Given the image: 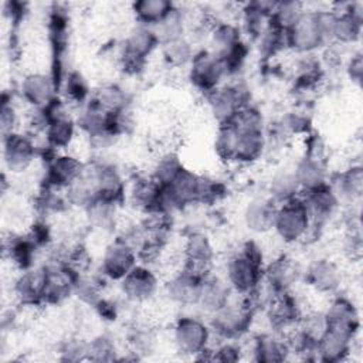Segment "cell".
Instances as JSON below:
<instances>
[{
	"mask_svg": "<svg viewBox=\"0 0 363 363\" xmlns=\"http://www.w3.org/2000/svg\"><path fill=\"white\" fill-rule=\"evenodd\" d=\"M211 329L199 318L182 316L174 325V343L186 354H203L208 347Z\"/></svg>",
	"mask_w": 363,
	"mask_h": 363,
	"instance_id": "10",
	"label": "cell"
},
{
	"mask_svg": "<svg viewBox=\"0 0 363 363\" xmlns=\"http://www.w3.org/2000/svg\"><path fill=\"white\" fill-rule=\"evenodd\" d=\"M294 174L301 187V193L328 183L325 162L303 156L294 167Z\"/></svg>",
	"mask_w": 363,
	"mask_h": 363,
	"instance_id": "25",
	"label": "cell"
},
{
	"mask_svg": "<svg viewBox=\"0 0 363 363\" xmlns=\"http://www.w3.org/2000/svg\"><path fill=\"white\" fill-rule=\"evenodd\" d=\"M231 295L233 291L224 278L207 272L201 281L196 306L213 315L230 301Z\"/></svg>",
	"mask_w": 363,
	"mask_h": 363,
	"instance_id": "19",
	"label": "cell"
},
{
	"mask_svg": "<svg viewBox=\"0 0 363 363\" xmlns=\"http://www.w3.org/2000/svg\"><path fill=\"white\" fill-rule=\"evenodd\" d=\"M86 163L72 155L57 153L45 163V176L43 186L67 190L85 170Z\"/></svg>",
	"mask_w": 363,
	"mask_h": 363,
	"instance_id": "13",
	"label": "cell"
},
{
	"mask_svg": "<svg viewBox=\"0 0 363 363\" xmlns=\"http://www.w3.org/2000/svg\"><path fill=\"white\" fill-rule=\"evenodd\" d=\"M0 122H1L3 136L9 135L11 132H16L17 112H16V108H14L11 99L7 101L4 95H3V104H1V118H0Z\"/></svg>",
	"mask_w": 363,
	"mask_h": 363,
	"instance_id": "41",
	"label": "cell"
},
{
	"mask_svg": "<svg viewBox=\"0 0 363 363\" xmlns=\"http://www.w3.org/2000/svg\"><path fill=\"white\" fill-rule=\"evenodd\" d=\"M184 166L182 163V160L179 159V156L176 153H166L163 155L155 169H153V173L150 174L160 186H166L169 184L179 173L180 170H183Z\"/></svg>",
	"mask_w": 363,
	"mask_h": 363,
	"instance_id": "38",
	"label": "cell"
},
{
	"mask_svg": "<svg viewBox=\"0 0 363 363\" xmlns=\"http://www.w3.org/2000/svg\"><path fill=\"white\" fill-rule=\"evenodd\" d=\"M210 112L218 125L231 122L237 113L245 108L250 99V91L242 84H223L206 95Z\"/></svg>",
	"mask_w": 363,
	"mask_h": 363,
	"instance_id": "6",
	"label": "cell"
},
{
	"mask_svg": "<svg viewBox=\"0 0 363 363\" xmlns=\"http://www.w3.org/2000/svg\"><path fill=\"white\" fill-rule=\"evenodd\" d=\"M332 11L335 13L332 41L340 44H353L359 41L363 27V4L345 3Z\"/></svg>",
	"mask_w": 363,
	"mask_h": 363,
	"instance_id": "12",
	"label": "cell"
},
{
	"mask_svg": "<svg viewBox=\"0 0 363 363\" xmlns=\"http://www.w3.org/2000/svg\"><path fill=\"white\" fill-rule=\"evenodd\" d=\"M306 282L320 294H333L342 282L340 269L335 262L326 258L315 259L305 272Z\"/></svg>",
	"mask_w": 363,
	"mask_h": 363,
	"instance_id": "21",
	"label": "cell"
},
{
	"mask_svg": "<svg viewBox=\"0 0 363 363\" xmlns=\"http://www.w3.org/2000/svg\"><path fill=\"white\" fill-rule=\"evenodd\" d=\"M115 343L106 336L94 339L91 343H88L86 349V354L92 360H112L115 359Z\"/></svg>",
	"mask_w": 363,
	"mask_h": 363,
	"instance_id": "40",
	"label": "cell"
},
{
	"mask_svg": "<svg viewBox=\"0 0 363 363\" xmlns=\"http://www.w3.org/2000/svg\"><path fill=\"white\" fill-rule=\"evenodd\" d=\"M278 204L269 197H258L248 203L244 211V221L248 230L254 233H268L274 230Z\"/></svg>",
	"mask_w": 363,
	"mask_h": 363,
	"instance_id": "22",
	"label": "cell"
},
{
	"mask_svg": "<svg viewBox=\"0 0 363 363\" xmlns=\"http://www.w3.org/2000/svg\"><path fill=\"white\" fill-rule=\"evenodd\" d=\"M330 186L333 187L339 199H347V200L359 199L363 189L362 167L359 164L347 167L346 170L337 174L336 182L332 183Z\"/></svg>",
	"mask_w": 363,
	"mask_h": 363,
	"instance_id": "30",
	"label": "cell"
},
{
	"mask_svg": "<svg viewBox=\"0 0 363 363\" xmlns=\"http://www.w3.org/2000/svg\"><path fill=\"white\" fill-rule=\"evenodd\" d=\"M118 203L95 197L84 210L86 214L88 224L101 231H111L116 225Z\"/></svg>",
	"mask_w": 363,
	"mask_h": 363,
	"instance_id": "26",
	"label": "cell"
},
{
	"mask_svg": "<svg viewBox=\"0 0 363 363\" xmlns=\"http://www.w3.org/2000/svg\"><path fill=\"white\" fill-rule=\"evenodd\" d=\"M274 230L288 244L305 240L309 231H312L311 217L301 194L278 204Z\"/></svg>",
	"mask_w": 363,
	"mask_h": 363,
	"instance_id": "4",
	"label": "cell"
},
{
	"mask_svg": "<svg viewBox=\"0 0 363 363\" xmlns=\"http://www.w3.org/2000/svg\"><path fill=\"white\" fill-rule=\"evenodd\" d=\"M264 254L254 241H247L228 258L225 264V281L235 295H251L264 275Z\"/></svg>",
	"mask_w": 363,
	"mask_h": 363,
	"instance_id": "2",
	"label": "cell"
},
{
	"mask_svg": "<svg viewBox=\"0 0 363 363\" xmlns=\"http://www.w3.org/2000/svg\"><path fill=\"white\" fill-rule=\"evenodd\" d=\"M210 40V51L214 52L217 57H223L242 41V31L238 26L233 23L218 21L211 27Z\"/></svg>",
	"mask_w": 363,
	"mask_h": 363,
	"instance_id": "27",
	"label": "cell"
},
{
	"mask_svg": "<svg viewBox=\"0 0 363 363\" xmlns=\"http://www.w3.org/2000/svg\"><path fill=\"white\" fill-rule=\"evenodd\" d=\"M326 316V329L343 333L349 337H354L359 329V312L352 301L343 296L335 298L328 311Z\"/></svg>",
	"mask_w": 363,
	"mask_h": 363,
	"instance_id": "18",
	"label": "cell"
},
{
	"mask_svg": "<svg viewBox=\"0 0 363 363\" xmlns=\"http://www.w3.org/2000/svg\"><path fill=\"white\" fill-rule=\"evenodd\" d=\"M237 145V128L233 122L218 125V130L214 140V149L221 160L233 162Z\"/></svg>",
	"mask_w": 363,
	"mask_h": 363,
	"instance_id": "36",
	"label": "cell"
},
{
	"mask_svg": "<svg viewBox=\"0 0 363 363\" xmlns=\"http://www.w3.org/2000/svg\"><path fill=\"white\" fill-rule=\"evenodd\" d=\"M227 69L220 57L210 50L196 52L190 61V79L193 85L206 95L223 85Z\"/></svg>",
	"mask_w": 363,
	"mask_h": 363,
	"instance_id": "7",
	"label": "cell"
},
{
	"mask_svg": "<svg viewBox=\"0 0 363 363\" xmlns=\"http://www.w3.org/2000/svg\"><path fill=\"white\" fill-rule=\"evenodd\" d=\"M207 272H200L183 265L166 282V294L169 299L179 305H196L201 281Z\"/></svg>",
	"mask_w": 363,
	"mask_h": 363,
	"instance_id": "14",
	"label": "cell"
},
{
	"mask_svg": "<svg viewBox=\"0 0 363 363\" xmlns=\"http://www.w3.org/2000/svg\"><path fill=\"white\" fill-rule=\"evenodd\" d=\"M57 84L51 74L31 72L24 77L20 85L21 98L31 106L44 108L48 105L57 95Z\"/></svg>",
	"mask_w": 363,
	"mask_h": 363,
	"instance_id": "16",
	"label": "cell"
},
{
	"mask_svg": "<svg viewBox=\"0 0 363 363\" xmlns=\"http://www.w3.org/2000/svg\"><path fill=\"white\" fill-rule=\"evenodd\" d=\"M91 99L105 112L115 113L126 111L129 106V96L123 88L116 84H105L99 86Z\"/></svg>",
	"mask_w": 363,
	"mask_h": 363,
	"instance_id": "29",
	"label": "cell"
},
{
	"mask_svg": "<svg viewBox=\"0 0 363 363\" xmlns=\"http://www.w3.org/2000/svg\"><path fill=\"white\" fill-rule=\"evenodd\" d=\"M119 282L123 296L132 302L150 299L159 288L156 274L145 264H136Z\"/></svg>",
	"mask_w": 363,
	"mask_h": 363,
	"instance_id": "15",
	"label": "cell"
},
{
	"mask_svg": "<svg viewBox=\"0 0 363 363\" xmlns=\"http://www.w3.org/2000/svg\"><path fill=\"white\" fill-rule=\"evenodd\" d=\"M61 86L64 88V99L67 104L85 105L92 95L85 77L78 71H69Z\"/></svg>",
	"mask_w": 363,
	"mask_h": 363,
	"instance_id": "33",
	"label": "cell"
},
{
	"mask_svg": "<svg viewBox=\"0 0 363 363\" xmlns=\"http://www.w3.org/2000/svg\"><path fill=\"white\" fill-rule=\"evenodd\" d=\"M268 196L277 203L281 204L301 194V187L296 182L294 170H282L277 173L269 183Z\"/></svg>",
	"mask_w": 363,
	"mask_h": 363,
	"instance_id": "31",
	"label": "cell"
},
{
	"mask_svg": "<svg viewBox=\"0 0 363 363\" xmlns=\"http://www.w3.org/2000/svg\"><path fill=\"white\" fill-rule=\"evenodd\" d=\"M38 153L31 135L16 130L3 136V159L7 170L11 173L27 170Z\"/></svg>",
	"mask_w": 363,
	"mask_h": 363,
	"instance_id": "8",
	"label": "cell"
},
{
	"mask_svg": "<svg viewBox=\"0 0 363 363\" xmlns=\"http://www.w3.org/2000/svg\"><path fill=\"white\" fill-rule=\"evenodd\" d=\"M257 43H258L259 52L265 58L274 57L281 50L288 48L286 31H284L282 28H279V27H277V26L269 23L268 27L264 30V33L258 37Z\"/></svg>",
	"mask_w": 363,
	"mask_h": 363,
	"instance_id": "35",
	"label": "cell"
},
{
	"mask_svg": "<svg viewBox=\"0 0 363 363\" xmlns=\"http://www.w3.org/2000/svg\"><path fill=\"white\" fill-rule=\"evenodd\" d=\"M309 217L312 223V230L322 227L325 223H328L336 213L340 199L330 186V183H325L319 187H315L312 190L301 193Z\"/></svg>",
	"mask_w": 363,
	"mask_h": 363,
	"instance_id": "11",
	"label": "cell"
},
{
	"mask_svg": "<svg viewBox=\"0 0 363 363\" xmlns=\"http://www.w3.org/2000/svg\"><path fill=\"white\" fill-rule=\"evenodd\" d=\"M303 13L302 3L298 1H275L269 23L286 31Z\"/></svg>",
	"mask_w": 363,
	"mask_h": 363,
	"instance_id": "37",
	"label": "cell"
},
{
	"mask_svg": "<svg viewBox=\"0 0 363 363\" xmlns=\"http://www.w3.org/2000/svg\"><path fill=\"white\" fill-rule=\"evenodd\" d=\"M346 71L347 75L350 78V81L360 84L362 81V75H363V62H362V54H356L353 57L349 58L347 65H346Z\"/></svg>",
	"mask_w": 363,
	"mask_h": 363,
	"instance_id": "42",
	"label": "cell"
},
{
	"mask_svg": "<svg viewBox=\"0 0 363 363\" xmlns=\"http://www.w3.org/2000/svg\"><path fill=\"white\" fill-rule=\"evenodd\" d=\"M184 13L180 11V9L174 4L170 13L156 27H153L160 40V45L167 41L184 37Z\"/></svg>",
	"mask_w": 363,
	"mask_h": 363,
	"instance_id": "34",
	"label": "cell"
},
{
	"mask_svg": "<svg viewBox=\"0 0 363 363\" xmlns=\"http://www.w3.org/2000/svg\"><path fill=\"white\" fill-rule=\"evenodd\" d=\"M174 7V3L169 0H140L132 3V11L138 24L156 27Z\"/></svg>",
	"mask_w": 363,
	"mask_h": 363,
	"instance_id": "28",
	"label": "cell"
},
{
	"mask_svg": "<svg viewBox=\"0 0 363 363\" xmlns=\"http://www.w3.org/2000/svg\"><path fill=\"white\" fill-rule=\"evenodd\" d=\"M289 352H291L289 343L272 335L259 336L254 343V353L257 356V360H262V362L284 360L285 354Z\"/></svg>",
	"mask_w": 363,
	"mask_h": 363,
	"instance_id": "32",
	"label": "cell"
},
{
	"mask_svg": "<svg viewBox=\"0 0 363 363\" xmlns=\"http://www.w3.org/2000/svg\"><path fill=\"white\" fill-rule=\"evenodd\" d=\"M94 308L96 309V312H98L104 319H108V320H115V319H116L118 308H116V305H115L112 301L101 298V299L94 305Z\"/></svg>",
	"mask_w": 363,
	"mask_h": 363,
	"instance_id": "43",
	"label": "cell"
},
{
	"mask_svg": "<svg viewBox=\"0 0 363 363\" xmlns=\"http://www.w3.org/2000/svg\"><path fill=\"white\" fill-rule=\"evenodd\" d=\"M138 259L136 248L119 237L105 248L101 274L106 279L121 281L138 264Z\"/></svg>",
	"mask_w": 363,
	"mask_h": 363,
	"instance_id": "9",
	"label": "cell"
},
{
	"mask_svg": "<svg viewBox=\"0 0 363 363\" xmlns=\"http://www.w3.org/2000/svg\"><path fill=\"white\" fill-rule=\"evenodd\" d=\"M3 247H4V254H7L11 262L21 271H26L34 267L35 254L40 247L30 237V234L10 235V238L3 242Z\"/></svg>",
	"mask_w": 363,
	"mask_h": 363,
	"instance_id": "24",
	"label": "cell"
},
{
	"mask_svg": "<svg viewBox=\"0 0 363 363\" xmlns=\"http://www.w3.org/2000/svg\"><path fill=\"white\" fill-rule=\"evenodd\" d=\"M45 272L43 267H33L21 271V275L14 282L16 298L27 306L44 303Z\"/></svg>",
	"mask_w": 363,
	"mask_h": 363,
	"instance_id": "20",
	"label": "cell"
},
{
	"mask_svg": "<svg viewBox=\"0 0 363 363\" xmlns=\"http://www.w3.org/2000/svg\"><path fill=\"white\" fill-rule=\"evenodd\" d=\"M126 193L129 201L143 213L157 210L160 184L152 176L138 177Z\"/></svg>",
	"mask_w": 363,
	"mask_h": 363,
	"instance_id": "23",
	"label": "cell"
},
{
	"mask_svg": "<svg viewBox=\"0 0 363 363\" xmlns=\"http://www.w3.org/2000/svg\"><path fill=\"white\" fill-rule=\"evenodd\" d=\"M335 13L332 10H303L286 30L288 48L299 54H312L332 41Z\"/></svg>",
	"mask_w": 363,
	"mask_h": 363,
	"instance_id": "1",
	"label": "cell"
},
{
	"mask_svg": "<svg viewBox=\"0 0 363 363\" xmlns=\"http://www.w3.org/2000/svg\"><path fill=\"white\" fill-rule=\"evenodd\" d=\"M254 302L251 298L237 295L211 315L210 329L220 337L225 340H234L245 333L251 325L254 316Z\"/></svg>",
	"mask_w": 363,
	"mask_h": 363,
	"instance_id": "3",
	"label": "cell"
},
{
	"mask_svg": "<svg viewBox=\"0 0 363 363\" xmlns=\"http://www.w3.org/2000/svg\"><path fill=\"white\" fill-rule=\"evenodd\" d=\"M238 352H240V349L235 347L233 343H224V345H221L220 347L216 349L217 356H214V359L227 360V362L237 360L238 359Z\"/></svg>",
	"mask_w": 363,
	"mask_h": 363,
	"instance_id": "44",
	"label": "cell"
},
{
	"mask_svg": "<svg viewBox=\"0 0 363 363\" xmlns=\"http://www.w3.org/2000/svg\"><path fill=\"white\" fill-rule=\"evenodd\" d=\"M162 45H163V57L172 65H184L190 62L194 57L191 44L187 41L186 37L167 41Z\"/></svg>",
	"mask_w": 363,
	"mask_h": 363,
	"instance_id": "39",
	"label": "cell"
},
{
	"mask_svg": "<svg viewBox=\"0 0 363 363\" xmlns=\"http://www.w3.org/2000/svg\"><path fill=\"white\" fill-rule=\"evenodd\" d=\"M214 247L211 240L200 231L190 233L183 245V259L184 265L200 272H210L214 261Z\"/></svg>",
	"mask_w": 363,
	"mask_h": 363,
	"instance_id": "17",
	"label": "cell"
},
{
	"mask_svg": "<svg viewBox=\"0 0 363 363\" xmlns=\"http://www.w3.org/2000/svg\"><path fill=\"white\" fill-rule=\"evenodd\" d=\"M160 45V40L152 27L138 24L132 28L123 41L121 61L125 71L130 74L139 72L146 60Z\"/></svg>",
	"mask_w": 363,
	"mask_h": 363,
	"instance_id": "5",
	"label": "cell"
}]
</instances>
